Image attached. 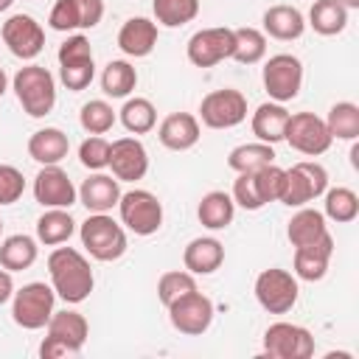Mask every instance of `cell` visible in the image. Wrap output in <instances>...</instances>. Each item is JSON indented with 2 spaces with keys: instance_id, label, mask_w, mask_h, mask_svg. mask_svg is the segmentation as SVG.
<instances>
[{
  "instance_id": "29",
  "label": "cell",
  "mask_w": 359,
  "mask_h": 359,
  "mask_svg": "<svg viewBox=\"0 0 359 359\" xmlns=\"http://www.w3.org/2000/svg\"><path fill=\"white\" fill-rule=\"evenodd\" d=\"M76 233V222L67 213V208H45V213L36 219V241L45 247H59L70 241Z\"/></svg>"
},
{
  "instance_id": "15",
  "label": "cell",
  "mask_w": 359,
  "mask_h": 359,
  "mask_svg": "<svg viewBox=\"0 0 359 359\" xmlns=\"http://www.w3.org/2000/svg\"><path fill=\"white\" fill-rule=\"evenodd\" d=\"M185 56L194 67H213L224 59L233 56V28L216 25V28H202L191 34L185 45Z\"/></svg>"
},
{
  "instance_id": "34",
  "label": "cell",
  "mask_w": 359,
  "mask_h": 359,
  "mask_svg": "<svg viewBox=\"0 0 359 359\" xmlns=\"http://www.w3.org/2000/svg\"><path fill=\"white\" fill-rule=\"evenodd\" d=\"M118 118H121L123 129L132 132V135H146V132H151L157 126V109H154V104L149 98H140V95L126 98L123 107L118 109Z\"/></svg>"
},
{
  "instance_id": "27",
  "label": "cell",
  "mask_w": 359,
  "mask_h": 359,
  "mask_svg": "<svg viewBox=\"0 0 359 359\" xmlns=\"http://www.w3.org/2000/svg\"><path fill=\"white\" fill-rule=\"evenodd\" d=\"M289 109L278 101H264L255 112H252V135L261 140V143H280L283 140V132H286V123H289Z\"/></svg>"
},
{
  "instance_id": "7",
  "label": "cell",
  "mask_w": 359,
  "mask_h": 359,
  "mask_svg": "<svg viewBox=\"0 0 359 359\" xmlns=\"http://www.w3.org/2000/svg\"><path fill=\"white\" fill-rule=\"evenodd\" d=\"M59 81L70 93H81L84 87L93 84L95 79V62H93V48L84 34H73L59 45Z\"/></svg>"
},
{
  "instance_id": "8",
  "label": "cell",
  "mask_w": 359,
  "mask_h": 359,
  "mask_svg": "<svg viewBox=\"0 0 359 359\" xmlns=\"http://www.w3.org/2000/svg\"><path fill=\"white\" fill-rule=\"evenodd\" d=\"M118 213L121 224L135 236H154L163 227V202L146 188H132L121 194Z\"/></svg>"
},
{
  "instance_id": "43",
  "label": "cell",
  "mask_w": 359,
  "mask_h": 359,
  "mask_svg": "<svg viewBox=\"0 0 359 359\" xmlns=\"http://www.w3.org/2000/svg\"><path fill=\"white\" fill-rule=\"evenodd\" d=\"M79 163L90 171H104L109 165V140L101 135H90L79 146Z\"/></svg>"
},
{
  "instance_id": "19",
  "label": "cell",
  "mask_w": 359,
  "mask_h": 359,
  "mask_svg": "<svg viewBox=\"0 0 359 359\" xmlns=\"http://www.w3.org/2000/svg\"><path fill=\"white\" fill-rule=\"evenodd\" d=\"M79 191L65 168L59 165H42L34 177V199L42 208H70L76 202Z\"/></svg>"
},
{
  "instance_id": "12",
  "label": "cell",
  "mask_w": 359,
  "mask_h": 359,
  "mask_svg": "<svg viewBox=\"0 0 359 359\" xmlns=\"http://www.w3.org/2000/svg\"><path fill=\"white\" fill-rule=\"evenodd\" d=\"M283 140H286L294 151H300V154H306V157H320V154H325V151L331 149V143H334L331 135H328L325 121H323L320 115H314V112H294V115H289Z\"/></svg>"
},
{
  "instance_id": "21",
  "label": "cell",
  "mask_w": 359,
  "mask_h": 359,
  "mask_svg": "<svg viewBox=\"0 0 359 359\" xmlns=\"http://www.w3.org/2000/svg\"><path fill=\"white\" fill-rule=\"evenodd\" d=\"M157 137L165 149L171 151H188L199 143L202 129H199V118L191 112H171L160 121L157 126Z\"/></svg>"
},
{
  "instance_id": "51",
  "label": "cell",
  "mask_w": 359,
  "mask_h": 359,
  "mask_svg": "<svg viewBox=\"0 0 359 359\" xmlns=\"http://www.w3.org/2000/svg\"><path fill=\"white\" fill-rule=\"evenodd\" d=\"M0 236H3V219H0Z\"/></svg>"
},
{
  "instance_id": "14",
  "label": "cell",
  "mask_w": 359,
  "mask_h": 359,
  "mask_svg": "<svg viewBox=\"0 0 359 359\" xmlns=\"http://www.w3.org/2000/svg\"><path fill=\"white\" fill-rule=\"evenodd\" d=\"M165 309H168L171 325H174L180 334H188V337L205 334V331L210 328V323H213V314H216L213 300H210L208 294H202L199 289L182 294L180 300H174V303L165 306Z\"/></svg>"
},
{
  "instance_id": "28",
  "label": "cell",
  "mask_w": 359,
  "mask_h": 359,
  "mask_svg": "<svg viewBox=\"0 0 359 359\" xmlns=\"http://www.w3.org/2000/svg\"><path fill=\"white\" fill-rule=\"evenodd\" d=\"M323 236H328V224H325V216L309 205L297 208V213L289 219L286 224V238L292 241V247H306V244H314L320 241Z\"/></svg>"
},
{
  "instance_id": "32",
  "label": "cell",
  "mask_w": 359,
  "mask_h": 359,
  "mask_svg": "<svg viewBox=\"0 0 359 359\" xmlns=\"http://www.w3.org/2000/svg\"><path fill=\"white\" fill-rule=\"evenodd\" d=\"M309 25L320 36H337L348 25V8L339 0H314L309 8Z\"/></svg>"
},
{
  "instance_id": "9",
  "label": "cell",
  "mask_w": 359,
  "mask_h": 359,
  "mask_svg": "<svg viewBox=\"0 0 359 359\" xmlns=\"http://www.w3.org/2000/svg\"><path fill=\"white\" fill-rule=\"evenodd\" d=\"M255 300L264 311L269 314H286L294 309L297 303V294H300V286H297V278L289 272V269H280V266H269V269H261L258 278H255Z\"/></svg>"
},
{
  "instance_id": "17",
  "label": "cell",
  "mask_w": 359,
  "mask_h": 359,
  "mask_svg": "<svg viewBox=\"0 0 359 359\" xmlns=\"http://www.w3.org/2000/svg\"><path fill=\"white\" fill-rule=\"evenodd\" d=\"M118 182H137L149 171V151L137 137H118L109 143V165Z\"/></svg>"
},
{
  "instance_id": "41",
  "label": "cell",
  "mask_w": 359,
  "mask_h": 359,
  "mask_svg": "<svg viewBox=\"0 0 359 359\" xmlns=\"http://www.w3.org/2000/svg\"><path fill=\"white\" fill-rule=\"evenodd\" d=\"M194 289H196V275H191L188 269H168L157 280V297L163 306H171L174 300H180Z\"/></svg>"
},
{
  "instance_id": "2",
  "label": "cell",
  "mask_w": 359,
  "mask_h": 359,
  "mask_svg": "<svg viewBox=\"0 0 359 359\" xmlns=\"http://www.w3.org/2000/svg\"><path fill=\"white\" fill-rule=\"evenodd\" d=\"M87 337H90V323L81 311H73V309L53 311L45 325V339L39 345V356L42 359L79 356Z\"/></svg>"
},
{
  "instance_id": "33",
  "label": "cell",
  "mask_w": 359,
  "mask_h": 359,
  "mask_svg": "<svg viewBox=\"0 0 359 359\" xmlns=\"http://www.w3.org/2000/svg\"><path fill=\"white\" fill-rule=\"evenodd\" d=\"M137 87V70L126 59H112L107 62L101 73V90L109 98H129V93Z\"/></svg>"
},
{
  "instance_id": "47",
  "label": "cell",
  "mask_w": 359,
  "mask_h": 359,
  "mask_svg": "<svg viewBox=\"0 0 359 359\" xmlns=\"http://www.w3.org/2000/svg\"><path fill=\"white\" fill-rule=\"evenodd\" d=\"M6 90H8V76H6V70L0 67V98L6 95Z\"/></svg>"
},
{
  "instance_id": "31",
  "label": "cell",
  "mask_w": 359,
  "mask_h": 359,
  "mask_svg": "<svg viewBox=\"0 0 359 359\" xmlns=\"http://www.w3.org/2000/svg\"><path fill=\"white\" fill-rule=\"evenodd\" d=\"M36 255H39V247H36L34 236L14 233L0 241V266L8 272H22V269L34 266Z\"/></svg>"
},
{
  "instance_id": "37",
  "label": "cell",
  "mask_w": 359,
  "mask_h": 359,
  "mask_svg": "<svg viewBox=\"0 0 359 359\" xmlns=\"http://www.w3.org/2000/svg\"><path fill=\"white\" fill-rule=\"evenodd\" d=\"M325 210L323 216L337 222V224H348L359 216V196L353 188H345V185H337V188H325Z\"/></svg>"
},
{
  "instance_id": "46",
  "label": "cell",
  "mask_w": 359,
  "mask_h": 359,
  "mask_svg": "<svg viewBox=\"0 0 359 359\" xmlns=\"http://www.w3.org/2000/svg\"><path fill=\"white\" fill-rule=\"evenodd\" d=\"M11 294H14V278H11V272H8V269H3V266H0V306H3V303H8V300H11Z\"/></svg>"
},
{
  "instance_id": "45",
  "label": "cell",
  "mask_w": 359,
  "mask_h": 359,
  "mask_svg": "<svg viewBox=\"0 0 359 359\" xmlns=\"http://www.w3.org/2000/svg\"><path fill=\"white\" fill-rule=\"evenodd\" d=\"M255 177H258V185H261V194H264L266 205H269V202H278L280 188H283V168L275 165V163H269V165L258 168Z\"/></svg>"
},
{
  "instance_id": "30",
  "label": "cell",
  "mask_w": 359,
  "mask_h": 359,
  "mask_svg": "<svg viewBox=\"0 0 359 359\" xmlns=\"http://www.w3.org/2000/svg\"><path fill=\"white\" fill-rule=\"evenodd\" d=\"M196 216H199V224L202 227H208V230H224V227H230V222L236 216V202L224 191H208L199 199Z\"/></svg>"
},
{
  "instance_id": "16",
  "label": "cell",
  "mask_w": 359,
  "mask_h": 359,
  "mask_svg": "<svg viewBox=\"0 0 359 359\" xmlns=\"http://www.w3.org/2000/svg\"><path fill=\"white\" fill-rule=\"evenodd\" d=\"M0 36H3L6 48L22 62L36 59L42 53V48H45V31L31 14H11L3 22Z\"/></svg>"
},
{
  "instance_id": "20",
  "label": "cell",
  "mask_w": 359,
  "mask_h": 359,
  "mask_svg": "<svg viewBox=\"0 0 359 359\" xmlns=\"http://www.w3.org/2000/svg\"><path fill=\"white\" fill-rule=\"evenodd\" d=\"M331 255H334V238H331V233L323 236V238L314 241V244L294 247V261H292L294 272H292V275H294L297 280H309V283L323 280L325 272H328Z\"/></svg>"
},
{
  "instance_id": "40",
  "label": "cell",
  "mask_w": 359,
  "mask_h": 359,
  "mask_svg": "<svg viewBox=\"0 0 359 359\" xmlns=\"http://www.w3.org/2000/svg\"><path fill=\"white\" fill-rule=\"evenodd\" d=\"M118 121V112L112 109V104H107L104 98H93L81 107L79 112V123L87 135H107Z\"/></svg>"
},
{
  "instance_id": "26",
  "label": "cell",
  "mask_w": 359,
  "mask_h": 359,
  "mask_svg": "<svg viewBox=\"0 0 359 359\" xmlns=\"http://www.w3.org/2000/svg\"><path fill=\"white\" fill-rule=\"evenodd\" d=\"M70 151V140L62 129L56 126H45V129H36L31 137H28V157L36 160L39 165H59Z\"/></svg>"
},
{
  "instance_id": "39",
  "label": "cell",
  "mask_w": 359,
  "mask_h": 359,
  "mask_svg": "<svg viewBox=\"0 0 359 359\" xmlns=\"http://www.w3.org/2000/svg\"><path fill=\"white\" fill-rule=\"evenodd\" d=\"M154 20L165 28H180L199 14V0H151Z\"/></svg>"
},
{
  "instance_id": "18",
  "label": "cell",
  "mask_w": 359,
  "mask_h": 359,
  "mask_svg": "<svg viewBox=\"0 0 359 359\" xmlns=\"http://www.w3.org/2000/svg\"><path fill=\"white\" fill-rule=\"evenodd\" d=\"M104 17V0H56L48 25L53 31H81L95 28Z\"/></svg>"
},
{
  "instance_id": "42",
  "label": "cell",
  "mask_w": 359,
  "mask_h": 359,
  "mask_svg": "<svg viewBox=\"0 0 359 359\" xmlns=\"http://www.w3.org/2000/svg\"><path fill=\"white\" fill-rule=\"evenodd\" d=\"M233 202L244 210H261L266 205L264 194H261V185H258V177L255 171H247V174H238L236 182H233Z\"/></svg>"
},
{
  "instance_id": "22",
  "label": "cell",
  "mask_w": 359,
  "mask_h": 359,
  "mask_svg": "<svg viewBox=\"0 0 359 359\" xmlns=\"http://www.w3.org/2000/svg\"><path fill=\"white\" fill-rule=\"evenodd\" d=\"M118 199H121V182L104 171H93L79 188V202L90 213H109L112 208H118Z\"/></svg>"
},
{
  "instance_id": "11",
  "label": "cell",
  "mask_w": 359,
  "mask_h": 359,
  "mask_svg": "<svg viewBox=\"0 0 359 359\" xmlns=\"http://www.w3.org/2000/svg\"><path fill=\"white\" fill-rule=\"evenodd\" d=\"M314 353V337L294 323H272L264 331V356L269 359H309Z\"/></svg>"
},
{
  "instance_id": "36",
  "label": "cell",
  "mask_w": 359,
  "mask_h": 359,
  "mask_svg": "<svg viewBox=\"0 0 359 359\" xmlns=\"http://www.w3.org/2000/svg\"><path fill=\"white\" fill-rule=\"evenodd\" d=\"M331 140H356L359 137V107L353 101H337L323 118Z\"/></svg>"
},
{
  "instance_id": "4",
  "label": "cell",
  "mask_w": 359,
  "mask_h": 359,
  "mask_svg": "<svg viewBox=\"0 0 359 359\" xmlns=\"http://www.w3.org/2000/svg\"><path fill=\"white\" fill-rule=\"evenodd\" d=\"M81 247L95 261H118L126 252V230L109 213H90L79 227Z\"/></svg>"
},
{
  "instance_id": "13",
  "label": "cell",
  "mask_w": 359,
  "mask_h": 359,
  "mask_svg": "<svg viewBox=\"0 0 359 359\" xmlns=\"http://www.w3.org/2000/svg\"><path fill=\"white\" fill-rule=\"evenodd\" d=\"M247 118V98L241 90H213L199 104V121L208 129H233Z\"/></svg>"
},
{
  "instance_id": "3",
  "label": "cell",
  "mask_w": 359,
  "mask_h": 359,
  "mask_svg": "<svg viewBox=\"0 0 359 359\" xmlns=\"http://www.w3.org/2000/svg\"><path fill=\"white\" fill-rule=\"evenodd\" d=\"M14 95L31 118H45L56 107V79L48 67L42 65H25L14 73L11 79Z\"/></svg>"
},
{
  "instance_id": "50",
  "label": "cell",
  "mask_w": 359,
  "mask_h": 359,
  "mask_svg": "<svg viewBox=\"0 0 359 359\" xmlns=\"http://www.w3.org/2000/svg\"><path fill=\"white\" fill-rule=\"evenodd\" d=\"M11 3H14V0H0V11H8V8H11Z\"/></svg>"
},
{
  "instance_id": "10",
  "label": "cell",
  "mask_w": 359,
  "mask_h": 359,
  "mask_svg": "<svg viewBox=\"0 0 359 359\" xmlns=\"http://www.w3.org/2000/svg\"><path fill=\"white\" fill-rule=\"evenodd\" d=\"M261 81H264V90L269 93L272 101L286 104V101H292V98L300 95V87H303V62L294 53H275V56H269L264 62Z\"/></svg>"
},
{
  "instance_id": "6",
  "label": "cell",
  "mask_w": 359,
  "mask_h": 359,
  "mask_svg": "<svg viewBox=\"0 0 359 359\" xmlns=\"http://www.w3.org/2000/svg\"><path fill=\"white\" fill-rule=\"evenodd\" d=\"M328 188V171L314 160H300L292 168H283V188L278 202L286 208H303L323 196Z\"/></svg>"
},
{
  "instance_id": "24",
  "label": "cell",
  "mask_w": 359,
  "mask_h": 359,
  "mask_svg": "<svg viewBox=\"0 0 359 359\" xmlns=\"http://www.w3.org/2000/svg\"><path fill=\"white\" fill-rule=\"evenodd\" d=\"M154 45H157V22H151L149 17H129L118 31V48L132 59L149 56Z\"/></svg>"
},
{
  "instance_id": "44",
  "label": "cell",
  "mask_w": 359,
  "mask_h": 359,
  "mask_svg": "<svg viewBox=\"0 0 359 359\" xmlns=\"http://www.w3.org/2000/svg\"><path fill=\"white\" fill-rule=\"evenodd\" d=\"M25 194V177L17 165L0 163V208L3 205H14L20 196Z\"/></svg>"
},
{
  "instance_id": "49",
  "label": "cell",
  "mask_w": 359,
  "mask_h": 359,
  "mask_svg": "<svg viewBox=\"0 0 359 359\" xmlns=\"http://www.w3.org/2000/svg\"><path fill=\"white\" fill-rule=\"evenodd\" d=\"M339 3H342L348 11H351V8H359V0H339Z\"/></svg>"
},
{
  "instance_id": "48",
  "label": "cell",
  "mask_w": 359,
  "mask_h": 359,
  "mask_svg": "<svg viewBox=\"0 0 359 359\" xmlns=\"http://www.w3.org/2000/svg\"><path fill=\"white\" fill-rule=\"evenodd\" d=\"M351 163H353V168H359V146L353 143V149H351Z\"/></svg>"
},
{
  "instance_id": "25",
  "label": "cell",
  "mask_w": 359,
  "mask_h": 359,
  "mask_svg": "<svg viewBox=\"0 0 359 359\" xmlns=\"http://www.w3.org/2000/svg\"><path fill=\"white\" fill-rule=\"evenodd\" d=\"M303 31H306V17L300 14V8L278 3L264 11V34L272 39L292 42V39H300Z\"/></svg>"
},
{
  "instance_id": "1",
  "label": "cell",
  "mask_w": 359,
  "mask_h": 359,
  "mask_svg": "<svg viewBox=\"0 0 359 359\" xmlns=\"http://www.w3.org/2000/svg\"><path fill=\"white\" fill-rule=\"evenodd\" d=\"M48 275L56 297H62L70 306L84 303L95 286L93 266L76 247H56L48 255Z\"/></svg>"
},
{
  "instance_id": "35",
  "label": "cell",
  "mask_w": 359,
  "mask_h": 359,
  "mask_svg": "<svg viewBox=\"0 0 359 359\" xmlns=\"http://www.w3.org/2000/svg\"><path fill=\"white\" fill-rule=\"evenodd\" d=\"M275 163V149L269 143H241L236 149H230L227 154V165L236 171V174H247V171H258L264 165Z\"/></svg>"
},
{
  "instance_id": "23",
  "label": "cell",
  "mask_w": 359,
  "mask_h": 359,
  "mask_svg": "<svg viewBox=\"0 0 359 359\" xmlns=\"http://www.w3.org/2000/svg\"><path fill=\"white\" fill-rule=\"evenodd\" d=\"M182 264L191 275H213L224 264V247L213 236H196L185 244Z\"/></svg>"
},
{
  "instance_id": "38",
  "label": "cell",
  "mask_w": 359,
  "mask_h": 359,
  "mask_svg": "<svg viewBox=\"0 0 359 359\" xmlns=\"http://www.w3.org/2000/svg\"><path fill=\"white\" fill-rule=\"evenodd\" d=\"M266 56V34L258 28H233V56L238 65H255Z\"/></svg>"
},
{
  "instance_id": "5",
  "label": "cell",
  "mask_w": 359,
  "mask_h": 359,
  "mask_svg": "<svg viewBox=\"0 0 359 359\" xmlns=\"http://www.w3.org/2000/svg\"><path fill=\"white\" fill-rule=\"evenodd\" d=\"M56 306V292L53 286L42 280H31L22 289H14L11 294V320L25 328V331H39L48 325L50 314Z\"/></svg>"
}]
</instances>
